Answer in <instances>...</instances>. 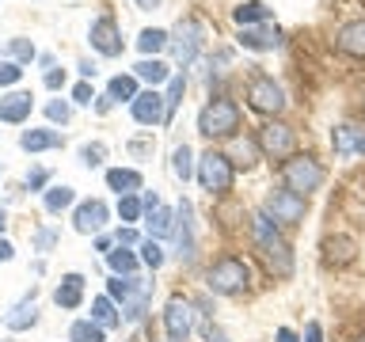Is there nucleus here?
<instances>
[{"label": "nucleus", "instance_id": "603ef678", "mask_svg": "<svg viewBox=\"0 0 365 342\" xmlns=\"http://www.w3.org/2000/svg\"><path fill=\"white\" fill-rule=\"evenodd\" d=\"M137 4H141V8H148V4H156V0H137Z\"/></svg>", "mask_w": 365, "mask_h": 342}, {"label": "nucleus", "instance_id": "9d476101", "mask_svg": "<svg viewBox=\"0 0 365 342\" xmlns=\"http://www.w3.org/2000/svg\"><path fill=\"white\" fill-rule=\"evenodd\" d=\"M267 213L278 224H301L304 221V198H301V194H293V190H285V187L282 190H270Z\"/></svg>", "mask_w": 365, "mask_h": 342}, {"label": "nucleus", "instance_id": "412c9836", "mask_svg": "<svg viewBox=\"0 0 365 342\" xmlns=\"http://www.w3.org/2000/svg\"><path fill=\"white\" fill-rule=\"evenodd\" d=\"M34 319H38V312H34V289H31V293L4 316V323H8L11 331H23V327H34Z\"/></svg>", "mask_w": 365, "mask_h": 342}, {"label": "nucleus", "instance_id": "a19ab883", "mask_svg": "<svg viewBox=\"0 0 365 342\" xmlns=\"http://www.w3.org/2000/svg\"><path fill=\"white\" fill-rule=\"evenodd\" d=\"M23 76V68L16 61H0V88H8V84H16V80Z\"/></svg>", "mask_w": 365, "mask_h": 342}, {"label": "nucleus", "instance_id": "f03ea898", "mask_svg": "<svg viewBox=\"0 0 365 342\" xmlns=\"http://www.w3.org/2000/svg\"><path fill=\"white\" fill-rule=\"evenodd\" d=\"M107 289H110L114 301H122V319L125 323H137V319L145 316L148 301H153V281H141V278H133V274H118Z\"/></svg>", "mask_w": 365, "mask_h": 342}, {"label": "nucleus", "instance_id": "aec40b11", "mask_svg": "<svg viewBox=\"0 0 365 342\" xmlns=\"http://www.w3.org/2000/svg\"><path fill=\"white\" fill-rule=\"evenodd\" d=\"M80 296H84V278H80V274H65L61 285L53 289L57 308H76V304H80Z\"/></svg>", "mask_w": 365, "mask_h": 342}, {"label": "nucleus", "instance_id": "ddd939ff", "mask_svg": "<svg viewBox=\"0 0 365 342\" xmlns=\"http://www.w3.org/2000/svg\"><path fill=\"white\" fill-rule=\"evenodd\" d=\"M168 46H171V53H175L179 65H190L194 53H198V46H202V27H198V23H182Z\"/></svg>", "mask_w": 365, "mask_h": 342}, {"label": "nucleus", "instance_id": "79ce46f5", "mask_svg": "<svg viewBox=\"0 0 365 342\" xmlns=\"http://www.w3.org/2000/svg\"><path fill=\"white\" fill-rule=\"evenodd\" d=\"M46 114H50V122H61V125H65L73 110H68V103H65V99H53L50 107H46Z\"/></svg>", "mask_w": 365, "mask_h": 342}, {"label": "nucleus", "instance_id": "a18cd8bd", "mask_svg": "<svg viewBox=\"0 0 365 342\" xmlns=\"http://www.w3.org/2000/svg\"><path fill=\"white\" fill-rule=\"evenodd\" d=\"M65 84V73L61 68H53V73H46V88H61Z\"/></svg>", "mask_w": 365, "mask_h": 342}, {"label": "nucleus", "instance_id": "cd10ccee", "mask_svg": "<svg viewBox=\"0 0 365 342\" xmlns=\"http://www.w3.org/2000/svg\"><path fill=\"white\" fill-rule=\"evenodd\" d=\"M171 228H175V213L168 209V205H160V209L148 213V239H160V236H168Z\"/></svg>", "mask_w": 365, "mask_h": 342}, {"label": "nucleus", "instance_id": "3c124183", "mask_svg": "<svg viewBox=\"0 0 365 342\" xmlns=\"http://www.w3.org/2000/svg\"><path fill=\"white\" fill-rule=\"evenodd\" d=\"M278 342H301V338H297L289 327H282V331H278Z\"/></svg>", "mask_w": 365, "mask_h": 342}, {"label": "nucleus", "instance_id": "4be33fe9", "mask_svg": "<svg viewBox=\"0 0 365 342\" xmlns=\"http://www.w3.org/2000/svg\"><path fill=\"white\" fill-rule=\"evenodd\" d=\"M19 145L27 148V152H46V148L61 145V133H57V130H27L19 137Z\"/></svg>", "mask_w": 365, "mask_h": 342}, {"label": "nucleus", "instance_id": "c85d7f7f", "mask_svg": "<svg viewBox=\"0 0 365 342\" xmlns=\"http://www.w3.org/2000/svg\"><path fill=\"white\" fill-rule=\"evenodd\" d=\"M133 76L148 80V84H164L171 73H168V65H164V61H156V57H145V61H137V65H133Z\"/></svg>", "mask_w": 365, "mask_h": 342}, {"label": "nucleus", "instance_id": "49530a36", "mask_svg": "<svg viewBox=\"0 0 365 342\" xmlns=\"http://www.w3.org/2000/svg\"><path fill=\"white\" fill-rule=\"evenodd\" d=\"M42 182H46V171H42V167H38V171H31V175H27V187H31V190H38Z\"/></svg>", "mask_w": 365, "mask_h": 342}, {"label": "nucleus", "instance_id": "6ab92c4d", "mask_svg": "<svg viewBox=\"0 0 365 342\" xmlns=\"http://www.w3.org/2000/svg\"><path fill=\"white\" fill-rule=\"evenodd\" d=\"M339 50L354 53V57H365V19H354L339 31Z\"/></svg>", "mask_w": 365, "mask_h": 342}, {"label": "nucleus", "instance_id": "6e6d98bb", "mask_svg": "<svg viewBox=\"0 0 365 342\" xmlns=\"http://www.w3.org/2000/svg\"><path fill=\"white\" fill-rule=\"evenodd\" d=\"M361 114H365V99H361Z\"/></svg>", "mask_w": 365, "mask_h": 342}, {"label": "nucleus", "instance_id": "864d4df0", "mask_svg": "<svg viewBox=\"0 0 365 342\" xmlns=\"http://www.w3.org/2000/svg\"><path fill=\"white\" fill-rule=\"evenodd\" d=\"M4 221H8V213H4V209H0V228H4Z\"/></svg>", "mask_w": 365, "mask_h": 342}, {"label": "nucleus", "instance_id": "09e8293b", "mask_svg": "<svg viewBox=\"0 0 365 342\" xmlns=\"http://www.w3.org/2000/svg\"><path fill=\"white\" fill-rule=\"evenodd\" d=\"M53 239H57V236L50 232V228H46V232H38V236H34V244H38V247H50Z\"/></svg>", "mask_w": 365, "mask_h": 342}, {"label": "nucleus", "instance_id": "0eeeda50", "mask_svg": "<svg viewBox=\"0 0 365 342\" xmlns=\"http://www.w3.org/2000/svg\"><path fill=\"white\" fill-rule=\"evenodd\" d=\"M247 107L259 114H282L285 110V91L274 84L270 76H251L247 80Z\"/></svg>", "mask_w": 365, "mask_h": 342}, {"label": "nucleus", "instance_id": "8fccbe9b", "mask_svg": "<svg viewBox=\"0 0 365 342\" xmlns=\"http://www.w3.org/2000/svg\"><path fill=\"white\" fill-rule=\"evenodd\" d=\"M11 255H16V251H11V244H8V239H0V262H8Z\"/></svg>", "mask_w": 365, "mask_h": 342}, {"label": "nucleus", "instance_id": "f257e3e1", "mask_svg": "<svg viewBox=\"0 0 365 342\" xmlns=\"http://www.w3.org/2000/svg\"><path fill=\"white\" fill-rule=\"evenodd\" d=\"M251 239H255L267 270L278 274V278H289L293 274V251H289V244H285V236L278 232V221H274L267 209H259L255 217H251Z\"/></svg>", "mask_w": 365, "mask_h": 342}, {"label": "nucleus", "instance_id": "37998d69", "mask_svg": "<svg viewBox=\"0 0 365 342\" xmlns=\"http://www.w3.org/2000/svg\"><path fill=\"white\" fill-rule=\"evenodd\" d=\"M73 99H76V103H91V84H88V80L73 88Z\"/></svg>", "mask_w": 365, "mask_h": 342}, {"label": "nucleus", "instance_id": "5701e85b", "mask_svg": "<svg viewBox=\"0 0 365 342\" xmlns=\"http://www.w3.org/2000/svg\"><path fill=\"white\" fill-rule=\"evenodd\" d=\"M182 224L175 228V239H179V259H194V224H190V205L187 202H182Z\"/></svg>", "mask_w": 365, "mask_h": 342}, {"label": "nucleus", "instance_id": "c756f323", "mask_svg": "<svg viewBox=\"0 0 365 342\" xmlns=\"http://www.w3.org/2000/svg\"><path fill=\"white\" fill-rule=\"evenodd\" d=\"M103 331L107 327H99L96 319H76L73 331H68V338L73 342H103Z\"/></svg>", "mask_w": 365, "mask_h": 342}, {"label": "nucleus", "instance_id": "473e14b6", "mask_svg": "<svg viewBox=\"0 0 365 342\" xmlns=\"http://www.w3.org/2000/svg\"><path fill=\"white\" fill-rule=\"evenodd\" d=\"M107 262L114 274H133L137 270V255L130 247H118V251H107Z\"/></svg>", "mask_w": 365, "mask_h": 342}, {"label": "nucleus", "instance_id": "6e6552de", "mask_svg": "<svg viewBox=\"0 0 365 342\" xmlns=\"http://www.w3.org/2000/svg\"><path fill=\"white\" fill-rule=\"evenodd\" d=\"M293 145H297V133H293V125H285V122H267L259 130V152H267L270 160L293 156Z\"/></svg>", "mask_w": 365, "mask_h": 342}, {"label": "nucleus", "instance_id": "393cba45", "mask_svg": "<svg viewBox=\"0 0 365 342\" xmlns=\"http://www.w3.org/2000/svg\"><path fill=\"white\" fill-rule=\"evenodd\" d=\"M107 182H110V190H118V194H133V190H141V175L130 167H110L107 171Z\"/></svg>", "mask_w": 365, "mask_h": 342}, {"label": "nucleus", "instance_id": "f8f14e48", "mask_svg": "<svg viewBox=\"0 0 365 342\" xmlns=\"http://www.w3.org/2000/svg\"><path fill=\"white\" fill-rule=\"evenodd\" d=\"M130 107H133V118L141 122V125H156V122L168 118V103H164L160 91H141Z\"/></svg>", "mask_w": 365, "mask_h": 342}, {"label": "nucleus", "instance_id": "bb28decb", "mask_svg": "<svg viewBox=\"0 0 365 342\" xmlns=\"http://www.w3.org/2000/svg\"><path fill=\"white\" fill-rule=\"evenodd\" d=\"M107 95L114 103H133L141 91H137V76H114L110 84H107Z\"/></svg>", "mask_w": 365, "mask_h": 342}, {"label": "nucleus", "instance_id": "9b49d317", "mask_svg": "<svg viewBox=\"0 0 365 342\" xmlns=\"http://www.w3.org/2000/svg\"><path fill=\"white\" fill-rule=\"evenodd\" d=\"M88 38H91V50H99L103 57H118L122 53V34H118V23H114L110 16H99L96 23H91Z\"/></svg>", "mask_w": 365, "mask_h": 342}, {"label": "nucleus", "instance_id": "dca6fc26", "mask_svg": "<svg viewBox=\"0 0 365 342\" xmlns=\"http://www.w3.org/2000/svg\"><path fill=\"white\" fill-rule=\"evenodd\" d=\"M240 42H244L247 50H278L282 34H278V27L262 23V27H244V31H240Z\"/></svg>", "mask_w": 365, "mask_h": 342}, {"label": "nucleus", "instance_id": "58836bf2", "mask_svg": "<svg viewBox=\"0 0 365 342\" xmlns=\"http://www.w3.org/2000/svg\"><path fill=\"white\" fill-rule=\"evenodd\" d=\"M103 156H107V145H103V141H96V145H84V148H80V160H84L88 167H96Z\"/></svg>", "mask_w": 365, "mask_h": 342}, {"label": "nucleus", "instance_id": "ea45409f", "mask_svg": "<svg viewBox=\"0 0 365 342\" xmlns=\"http://www.w3.org/2000/svg\"><path fill=\"white\" fill-rule=\"evenodd\" d=\"M8 53L19 57V61H34V46H31L27 38H11V42H8Z\"/></svg>", "mask_w": 365, "mask_h": 342}, {"label": "nucleus", "instance_id": "7ed1b4c3", "mask_svg": "<svg viewBox=\"0 0 365 342\" xmlns=\"http://www.w3.org/2000/svg\"><path fill=\"white\" fill-rule=\"evenodd\" d=\"M282 182H285V190H293V194H301V198H308L312 190L324 187V167H319V160L297 152V156H289V160H282Z\"/></svg>", "mask_w": 365, "mask_h": 342}, {"label": "nucleus", "instance_id": "4468645a", "mask_svg": "<svg viewBox=\"0 0 365 342\" xmlns=\"http://www.w3.org/2000/svg\"><path fill=\"white\" fill-rule=\"evenodd\" d=\"M107 217H110L107 202L91 198V202H84V205H76V217H73V224H76V232L91 236V232H99V228L107 224Z\"/></svg>", "mask_w": 365, "mask_h": 342}, {"label": "nucleus", "instance_id": "2eb2a0df", "mask_svg": "<svg viewBox=\"0 0 365 342\" xmlns=\"http://www.w3.org/2000/svg\"><path fill=\"white\" fill-rule=\"evenodd\" d=\"M354 255H358V244H354L350 236H327L324 239V262L327 266H346V262H354Z\"/></svg>", "mask_w": 365, "mask_h": 342}, {"label": "nucleus", "instance_id": "f704fd0d", "mask_svg": "<svg viewBox=\"0 0 365 342\" xmlns=\"http://www.w3.org/2000/svg\"><path fill=\"white\" fill-rule=\"evenodd\" d=\"M182 91H187V80H182V76H171V88H168V95H164V103H168V118L175 114V107L182 103Z\"/></svg>", "mask_w": 365, "mask_h": 342}, {"label": "nucleus", "instance_id": "39448f33", "mask_svg": "<svg viewBox=\"0 0 365 342\" xmlns=\"http://www.w3.org/2000/svg\"><path fill=\"white\" fill-rule=\"evenodd\" d=\"M240 130V107L232 99H213L198 114V133L205 137H232Z\"/></svg>", "mask_w": 365, "mask_h": 342}, {"label": "nucleus", "instance_id": "de8ad7c7", "mask_svg": "<svg viewBox=\"0 0 365 342\" xmlns=\"http://www.w3.org/2000/svg\"><path fill=\"white\" fill-rule=\"evenodd\" d=\"M133 239H137V232H133V228H118V244H122V247H130Z\"/></svg>", "mask_w": 365, "mask_h": 342}, {"label": "nucleus", "instance_id": "7c9ffc66", "mask_svg": "<svg viewBox=\"0 0 365 342\" xmlns=\"http://www.w3.org/2000/svg\"><path fill=\"white\" fill-rule=\"evenodd\" d=\"M73 202H76V190L73 187H50V190H46V209H50V213H61Z\"/></svg>", "mask_w": 365, "mask_h": 342}, {"label": "nucleus", "instance_id": "c03bdc74", "mask_svg": "<svg viewBox=\"0 0 365 342\" xmlns=\"http://www.w3.org/2000/svg\"><path fill=\"white\" fill-rule=\"evenodd\" d=\"M304 342H324V331H319V323H316V319L304 327Z\"/></svg>", "mask_w": 365, "mask_h": 342}, {"label": "nucleus", "instance_id": "72a5a7b5", "mask_svg": "<svg viewBox=\"0 0 365 342\" xmlns=\"http://www.w3.org/2000/svg\"><path fill=\"white\" fill-rule=\"evenodd\" d=\"M171 171H175L182 182L194 175V160H190V148H187V145H179L175 152H171Z\"/></svg>", "mask_w": 365, "mask_h": 342}, {"label": "nucleus", "instance_id": "423d86ee", "mask_svg": "<svg viewBox=\"0 0 365 342\" xmlns=\"http://www.w3.org/2000/svg\"><path fill=\"white\" fill-rule=\"evenodd\" d=\"M232 160H228L225 152H202L198 160V182H202V190H210V194H225V190H232Z\"/></svg>", "mask_w": 365, "mask_h": 342}, {"label": "nucleus", "instance_id": "b1692460", "mask_svg": "<svg viewBox=\"0 0 365 342\" xmlns=\"http://www.w3.org/2000/svg\"><path fill=\"white\" fill-rule=\"evenodd\" d=\"M232 16H236L240 27H259V23H267V19H270V8H267V4H259V0H247V4H240Z\"/></svg>", "mask_w": 365, "mask_h": 342}, {"label": "nucleus", "instance_id": "c9c22d12", "mask_svg": "<svg viewBox=\"0 0 365 342\" xmlns=\"http://www.w3.org/2000/svg\"><path fill=\"white\" fill-rule=\"evenodd\" d=\"M255 152H259V141H255V145H251V141H232V156H236V164L251 167V164H255Z\"/></svg>", "mask_w": 365, "mask_h": 342}, {"label": "nucleus", "instance_id": "e433bc0d", "mask_svg": "<svg viewBox=\"0 0 365 342\" xmlns=\"http://www.w3.org/2000/svg\"><path fill=\"white\" fill-rule=\"evenodd\" d=\"M141 259L148 262V266H164V251H160V244H156V239H145V244H141Z\"/></svg>", "mask_w": 365, "mask_h": 342}, {"label": "nucleus", "instance_id": "1a4fd4ad", "mask_svg": "<svg viewBox=\"0 0 365 342\" xmlns=\"http://www.w3.org/2000/svg\"><path fill=\"white\" fill-rule=\"evenodd\" d=\"M164 327H168L171 342H187L190 331H194V304L182 301V296H171L168 308H164Z\"/></svg>", "mask_w": 365, "mask_h": 342}, {"label": "nucleus", "instance_id": "f3484780", "mask_svg": "<svg viewBox=\"0 0 365 342\" xmlns=\"http://www.w3.org/2000/svg\"><path fill=\"white\" fill-rule=\"evenodd\" d=\"M331 145H335V156H350V152L365 156V133L354 130V125H339V130L331 133Z\"/></svg>", "mask_w": 365, "mask_h": 342}, {"label": "nucleus", "instance_id": "a878e982", "mask_svg": "<svg viewBox=\"0 0 365 342\" xmlns=\"http://www.w3.org/2000/svg\"><path fill=\"white\" fill-rule=\"evenodd\" d=\"M91 319H96L99 327H114V323H122L118 308H114V296H96V301H91Z\"/></svg>", "mask_w": 365, "mask_h": 342}, {"label": "nucleus", "instance_id": "a211bd4d", "mask_svg": "<svg viewBox=\"0 0 365 342\" xmlns=\"http://www.w3.org/2000/svg\"><path fill=\"white\" fill-rule=\"evenodd\" d=\"M31 107H34L31 91H11V95L0 99V122H23L31 114Z\"/></svg>", "mask_w": 365, "mask_h": 342}, {"label": "nucleus", "instance_id": "4c0bfd02", "mask_svg": "<svg viewBox=\"0 0 365 342\" xmlns=\"http://www.w3.org/2000/svg\"><path fill=\"white\" fill-rule=\"evenodd\" d=\"M118 217H122V221H137V217H141V202H137L133 194H122V202H118Z\"/></svg>", "mask_w": 365, "mask_h": 342}, {"label": "nucleus", "instance_id": "5fc2aeb1", "mask_svg": "<svg viewBox=\"0 0 365 342\" xmlns=\"http://www.w3.org/2000/svg\"><path fill=\"white\" fill-rule=\"evenodd\" d=\"M354 342H365V335H358V338H354Z\"/></svg>", "mask_w": 365, "mask_h": 342}, {"label": "nucleus", "instance_id": "2f4dec72", "mask_svg": "<svg viewBox=\"0 0 365 342\" xmlns=\"http://www.w3.org/2000/svg\"><path fill=\"white\" fill-rule=\"evenodd\" d=\"M171 38H168V31H160V27H148L141 31V38H137V50L141 53H156V50H164Z\"/></svg>", "mask_w": 365, "mask_h": 342}, {"label": "nucleus", "instance_id": "20e7f679", "mask_svg": "<svg viewBox=\"0 0 365 342\" xmlns=\"http://www.w3.org/2000/svg\"><path fill=\"white\" fill-rule=\"evenodd\" d=\"M205 281H210V289H213V293L236 296V293H244L247 285H251V270H247V262H244V259L228 255V259H217V262H213L210 274H205Z\"/></svg>", "mask_w": 365, "mask_h": 342}]
</instances>
